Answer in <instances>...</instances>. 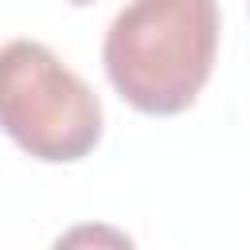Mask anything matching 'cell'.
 Listing matches in <instances>:
<instances>
[{
    "instance_id": "cell-1",
    "label": "cell",
    "mask_w": 250,
    "mask_h": 250,
    "mask_svg": "<svg viewBox=\"0 0 250 250\" xmlns=\"http://www.w3.org/2000/svg\"><path fill=\"white\" fill-rule=\"evenodd\" d=\"M219 55L215 0H129L102 43L113 90L148 117L184 113Z\"/></svg>"
},
{
    "instance_id": "cell-4",
    "label": "cell",
    "mask_w": 250,
    "mask_h": 250,
    "mask_svg": "<svg viewBox=\"0 0 250 250\" xmlns=\"http://www.w3.org/2000/svg\"><path fill=\"white\" fill-rule=\"evenodd\" d=\"M66 4H94V0H66Z\"/></svg>"
},
{
    "instance_id": "cell-3",
    "label": "cell",
    "mask_w": 250,
    "mask_h": 250,
    "mask_svg": "<svg viewBox=\"0 0 250 250\" xmlns=\"http://www.w3.org/2000/svg\"><path fill=\"white\" fill-rule=\"evenodd\" d=\"M51 250H137L133 238L121 230V227H109V223H78L70 230H62Z\"/></svg>"
},
{
    "instance_id": "cell-2",
    "label": "cell",
    "mask_w": 250,
    "mask_h": 250,
    "mask_svg": "<svg viewBox=\"0 0 250 250\" xmlns=\"http://www.w3.org/2000/svg\"><path fill=\"white\" fill-rule=\"evenodd\" d=\"M0 121L43 164H74L102 141L98 94L35 39H12L0 55Z\"/></svg>"
}]
</instances>
